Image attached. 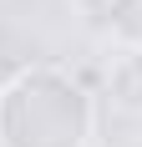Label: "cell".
<instances>
[{
  "instance_id": "cell-1",
  "label": "cell",
  "mask_w": 142,
  "mask_h": 147,
  "mask_svg": "<svg viewBox=\"0 0 142 147\" xmlns=\"http://www.w3.org/2000/svg\"><path fill=\"white\" fill-rule=\"evenodd\" d=\"M97 102L61 66H26L0 86V147H91Z\"/></svg>"
},
{
  "instance_id": "cell-2",
  "label": "cell",
  "mask_w": 142,
  "mask_h": 147,
  "mask_svg": "<svg viewBox=\"0 0 142 147\" xmlns=\"http://www.w3.org/2000/svg\"><path fill=\"white\" fill-rule=\"evenodd\" d=\"M101 96L127 112V117H142V51L137 46H117L107 56V71H101Z\"/></svg>"
},
{
  "instance_id": "cell-3",
  "label": "cell",
  "mask_w": 142,
  "mask_h": 147,
  "mask_svg": "<svg viewBox=\"0 0 142 147\" xmlns=\"http://www.w3.org/2000/svg\"><path fill=\"white\" fill-rule=\"evenodd\" d=\"M101 26L117 46L142 51V0H101Z\"/></svg>"
}]
</instances>
